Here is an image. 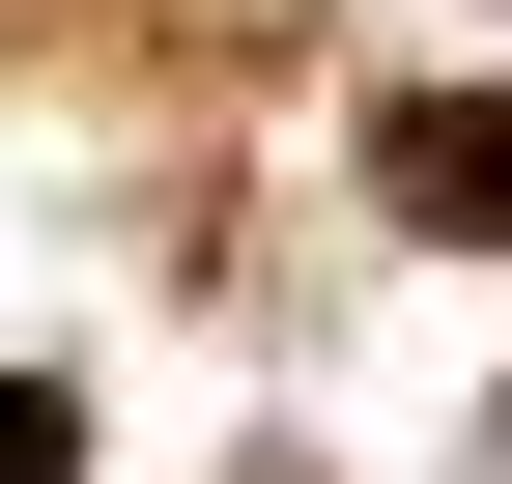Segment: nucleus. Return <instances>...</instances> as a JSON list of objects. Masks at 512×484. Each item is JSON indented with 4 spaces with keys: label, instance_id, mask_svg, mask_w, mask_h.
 I'll list each match as a JSON object with an SVG mask.
<instances>
[{
    "label": "nucleus",
    "instance_id": "nucleus-1",
    "mask_svg": "<svg viewBox=\"0 0 512 484\" xmlns=\"http://www.w3.org/2000/svg\"><path fill=\"white\" fill-rule=\"evenodd\" d=\"M370 200H399V228H484V257H512V86H399V114H370Z\"/></svg>",
    "mask_w": 512,
    "mask_h": 484
},
{
    "label": "nucleus",
    "instance_id": "nucleus-2",
    "mask_svg": "<svg viewBox=\"0 0 512 484\" xmlns=\"http://www.w3.org/2000/svg\"><path fill=\"white\" fill-rule=\"evenodd\" d=\"M0 484H86V399H29V371H0Z\"/></svg>",
    "mask_w": 512,
    "mask_h": 484
}]
</instances>
